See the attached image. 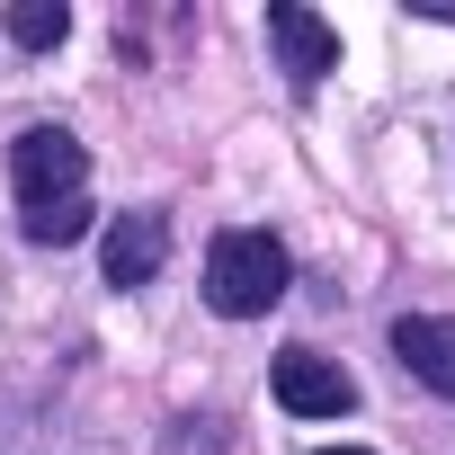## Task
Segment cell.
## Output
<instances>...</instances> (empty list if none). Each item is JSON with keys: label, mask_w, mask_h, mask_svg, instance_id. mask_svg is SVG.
Here are the masks:
<instances>
[{"label": "cell", "mask_w": 455, "mask_h": 455, "mask_svg": "<svg viewBox=\"0 0 455 455\" xmlns=\"http://www.w3.org/2000/svg\"><path fill=\"white\" fill-rule=\"evenodd\" d=\"M10 36H19L28 54H45V45L72 36V10H63V0H10Z\"/></svg>", "instance_id": "cell-7"}, {"label": "cell", "mask_w": 455, "mask_h": 455, "mask_svg": "<svg viewBox=\"0 0 455 455\" xmlns=\"http://www.w3.org/2000/svg\"><path fill=\"white\" fill-rule=\"evenodd\" d=\"M322 455H366V446H322Z\"/></svg>", "instance_id": "cell-9"}, {"label": "cell", "mask_w": 455, "mask_h": 455, "mask_svg": "<svg viewBox=\"0 0 455 455\" xmlns=\"http://www.w3.org/2000/svg\"><path fill=\"white\" fill-rule=\"evenodd\" d=\"M286 242H268V233H223L214 251H205V304L223 313V322H259L277 295H286Z\"/></svg>", "instance_id": "cell-1"}, {"label": "cell", "mask_w": 455, "mask_h": 455, "mask_svg": "<svg viewBox=\"0 0 455 455\" xmlns=\"http://www.w3.org/2000/svg\"><path fill=\"white\" fill-rule=\"evenodd\" d=\"M10 179H19V205H28V214H45V205L81 196V179H90V152H81L63 125H28V134L10 143Z\"/></svg>", "instance_id": "cell-2"}, {"label": "cell", "mask_w": 455, "mask_h": 455, "mask_svg": "<svg viewBox=\"0 0 455 455\" xmlns=\"http://www.w3.org/2000/svg\"><path fill=\"white\" fill-rule=\"evenodd\" d=\"M393 357H402L428 393L455 402V322H437V313H402V322H393Z\"/></svg>", "instance_id": "cell-6"}, {"label": "cell", "mask_w": 455, "mask_h": 455, "mask_svg": "<svg viewBox=\"0 0 455 455\" xmlns=\"http://www.w3.org/2000/svg\"><path fill=\"white\" fill-rule=\"evenodd\" d=\"M277 402H286L295 419H339V411H357V375H348L339 357L286 348V357H277Z\"/></svg>", "instance_id": "cell-3"}, {"label": "cell", "mask_w": 455, "mask_h": 455, "mask_svg": "<svg viewBox=\"0 0 455 455\" xmlns=\"http://www.w3.org/2000/svg\"><path fill=\"white\" fill-rule=\"evenodd\" d=\"M81 233H90V196H63V205L28 214V242H45V251H63V242H81Z\"/></svg>", "instance_id": "cell-8"}, {"label": "cell", "mask_w": 455, "mask_h": 455, "mask_svg": "<svg viewBox=\"0 0 455 455\" xmlns=\"http://www.w3.org/2000/svg\"><path fill=\"white\" fill-rule=\"evenodd\" d=\"M268 45H277V63H286L295 90H313V81L339 72V36L304 10V0H277V10H268Z\"/></svg>", "instance_id": "cell-4"}, {"label": "cell", "mask_w": 455, "mask_h": 455, "mask_svg": "<svg viewBox=\"0 0 455 455\" xmlns=\"http://www.w3.org/2000/svg\"><path fill=\"white\" fill-rule=\"evenodd\" d=\"M161 259H170V223L152 205H134V214L108 223V286H152Z\"/></svg>", "instance_id": "cell-5"}]
</instances>
